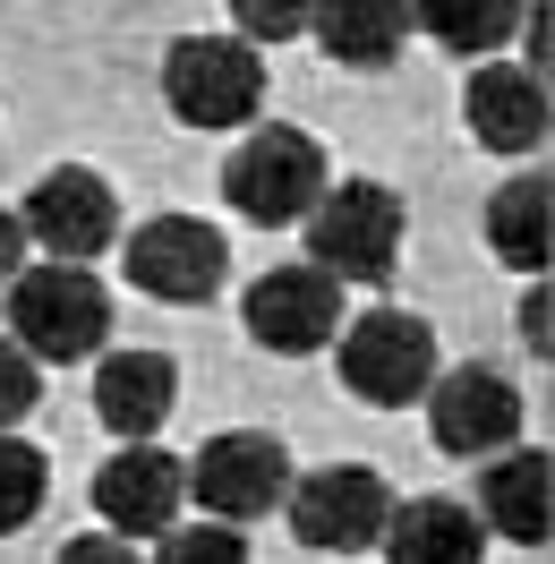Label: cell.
<instances>
[{"mask_svg":"<svg viewBox=\"0 0 555 564\" xmlns=\"http://www.w3.org/2000/svg\"><path fill=\"white\" fill-rule=\"evenodd\" d=\"M179 496H197L206 522H222V530L257 522V513H274L291 496V454L265 427H222V436L197 445V462H179Z\"/></svg>","mask_w":555,"mask_h":564,"instance_id":"5","label":"cell"},{"mask_svg":"<svg viewBox=\"0 0 555 564\" xmlns=\"http://www.w3.org/2000/svg\"><path fill=\"white\" fill-rule=\"evenodd\" d=\"M291 530H300V547L316 556H359V547H377L384 522H393V488H384L368 462H325L308 479H291Z\"/></svg>","mask_w":555,"mask_h":564,"instance_id":"7","label":"cell"},{"mask_svg":"<svg viewBox=\"0 0 555 564\" xmlns=\"http://www.w3.org/2000/svg\"><path fill=\"white\" fill-rule=\"evenodd\" d=\"M555 470L538 445H504V454L479 470V530L496 539H521V547H547V522H555Z\"/></svg>","mask_w":555,"mask_h":564,"instance_id":"14","label":"cell"},{"mask_svg":"<svg viewBox=\"0 0 555 564\" xmlns=\"http://www.w3.org/2000/svg\"><path fill=\"white\" fill-rule=\"evenodd\" d=\"M154 564H248V539L222 522H197V530H163Z\"/></svg>","mask_w":555,"mask_h":564,"instance_id":"21","label":"cell"},{"mask_svg":"<svg viewBox=\"0 0 555 564\" xmlns=\"http://www.w3.org/2000/svg\"><path fill=\"white\" fill-rule=\"evenodd\" d=\"M487 248L504 265H521V274L547 265V172H521L487 197Z\"/></svg>","mask_w":555,"mask_h":564,"instance_id":"18","label":"cell"},{"mask_svg":"<svg viewBox=\"0 0 555 564\" xmlns=\"http://www.w3.org/2000/svg\"><path fill=\"white\" fill-rule=\"evenodd\" d=\"M377 547L384 564H487V530L453 496H411V505H393Z\"/></svg>","mask_w":555,"mask_h":564,"instance_id":"15","label":"cell"},{"mask_svg":"<svg viewBox=\"0 0 555 564\" xmlns=\"http://www.w3.org/2000/svg\"><path fill=\"white\" fill-rule=\"evenodd\" d=\"M308 265L334 282H384L402 265V197L377 188V180L325 188L308 214Z\"/></svg>","mask_w":555,"mask_h":564,"instance_id":"3","label":"cell"},{"mask_svg":"<svg viewBox=\"0 0 555 564\" xmlns=\"http://www.w3.org/2000/svg\"><path fill=\"white\" fill-rule=\"evenodd\" d=\"M521 334H530V351H547V291L521 300Z\"/></svg>","mask_w":555,"mask_h":564,"instance_id":"26","label":"cell"},{"mask_svg":"<svg viewBox=\"0 0 555 564\" xmlns=\"http://www.w3.org/2000/svg\"><path fill=\"white\" fill-rule=\"evenodd\" d=\"M61 564H145L129 539H111V530H86V539H69L61 547Z\"/></svg>","mask_w":555,"mask_h":564,"instance_id":"23","label":"cell"},{"mask_svg":"<svg viewBox=\"0 0 555 564\" xmlns=\"http://www.w3.org/2000/svg\"><path fill=\"white\" fill-rule=\"evenodd\" d=\"M35 505H43V454L26 436H0V539L35 522Z\"/></svg>","mask_w":555,"mask_h":564,"instance_id":"20","label":"cell"},{"mask_svg":"<svg viewBox=\"0 0 555 564\" xmlns=\"http://www.w3.org/2000/svg\"><path fill=\"white\" fill-rule=\"evenodd\" d=\"M470 129H479V145H496V154H530V145L547 138V86H538V69L487 61V69L470 77Z\"/></svg>","mask_w":555,"mask_h":564,"instance_id":"16","label":"cell"},{"mask_svg":"<svg viewBox=\"0 0 555 564\" xmlns=\"http://www.w3.org/2000/svg\"><path fill=\"white\" fill-rule=\"evenodd\" d=\"M231 18H240V35H291V26H308V9H257V0H240Z\"/></svg>","mask_w":555,"mask_h":564,"instance_id":"24","label":"cell"},{"mask_svg":"<svg viewBox=\"0 0 555 564\" xmlns=\"http://www.w3.org/2000/svg\"><path fill=\"white\" fill-rule=\"evenodd\" d=\"M163 104L188 129H248L265 104V61L240 35H179L163 52Z\"/></svg>","mask_w":555,"mask_h":564,"instance_id":"4","label":"cell"},{"mask_svg":"<svg viewBox=\"0 0 555 564\" xmlns=\"http://www.w3.org/2000/svg\"><path fill=\"white\" fill-rule=\"evenodd\" d=\"M120 265H129V282H138L145 300L197 308V300H214V291H222L231 248H222V231H214V223H197V214H154V223H138V231H129Z\"/></svg>","mask_w":555,"mask_h":564,"instance_id":"8","label":"cell"},{"mask_svg":"<svg viewBox=\"0 0 555 564\" xmlns=\"http://www.w3.org/2000/svg\"><path fill=\"white\" fill-rule=\"evenodd\" d=\"M248 343H265L282 359H308L342 334V282L316 274V265H274V274L248 282Z\"/></svg>","mask_w":555,"mask_h":564,"instance_id":"10","label":"cell"},{"mask_svg":"<svg viewBox=\"0 0 555 564\" xmlns=\"http://www.w3.org/2000/svg\"><path fill=\"white\" fill-rule=\"evenodd\" d=\"M35 393H43V368H35L26 351H18L9 334H0V436L26 420V411H35Z\"/></svg>","mask_w":555,"mask_h":564,"instance_id":"22","label":"cell"},{"mask_svg":"<svg viewBox=\"0 0 555 564\" xmlns=\"http://www.w3.org/2000/svg\"><path fill=\"white\" fill-rule=\"evenodd\" d=\"M411 26H427V35L445 43V52H496V43L521 26V9L513 0H427V9H411Z\"/></svg>","mask_w":555,"mask_h":564,"instance_id":"19","label":"cell"},{"mask_svg":"<svg viewBox=\"0 0 555 564\" xmlns=\"http://www.w3.org/2000/svg\"><path fill=\"white\" fill-rule=\"evenodd\" d=\"M222 197L231 214H248L257 231H282V223H308L316 197H325V145L308 129H248L222 163Z\"/></svg>","mask_w":555,"mask_h":564,"instance_id":"2","label":"cell"},{"mask_svg":"<svg viewBox=\"0 0 555 564\" xmlns=\"http://www.w3.org/2000/svg\"><path fill=\"white\" fill-rule=\"evenodd\" d=\"M342 386L359 393V402H377V411H402V402H427V386H436V334H427V317H411V308H368V317H350L342 334Z\"/></svg>","mask_w":555,"mask_h":564,"instance_id":"6","label":"cell"},{"mask_svg":"<svg viewBox=\"0 0 555 564\" xmlns=\"http://www.w3.org/2000/svg\"><path fill=\"white\" fill-rule=\"evenodd\" d=\"M179 402V368L163 351H111L104 368H95V420L120 436V445H145L154 427L172 420Z\"/></svg>","mask_w":555,"mask_h":564,"instance_id":"13","label":"cell"},{"mask_svg":"<svg viewBox=\"0 0 555 564\" xmlns=\"http://www.w3.org/2000/svg\"><path fill=\"white\" fill-rule=\"evenodd\" d=\"M95 513L111 522V539H145V530H172L179 513V462L163 445H120L95 470Z\"/></svg>","mask_w":555,"mask_h":564,"instance_id":"12","label":"cell"},{"mask_svg":"<svg viewBox=\"0 0 555 564\" xmlns=\"http://www.w3.org/2000/svg\"><path fill=\"white\" fill-rule=\"evenodd\" d=\"M18 231L43 248V265H86V257H104L120 240V206H111V188L86 163H61V172H43L26 188Z\"/></svg>","mask_w":555,"mask_h":564,"instance_id":"9","label":"cell"},{"mask_svg":"<svg viewBox=\"0 0 555 564\" xmlns=\"http://www.w3.org/2000/svg\"><path fill=\"white\" fill-rule=\"evenodd\" d=\"M427 436L445 445V454H504L521 436V393L504 368H445L436 386H427Z\"/></svg>","mask_w":555,"mask_h":564,"instance_id":"11","label":"cell"},{"mask_svg":"<svg viewBox=\"0 0 555 564\" xmlns=\"http://www.w3.org/2000/svg\"><path fill=\"white\" fill-rule=\"evenodd\" d=\"M308 26L334 61L384 69V61L402 52V35H411V9H393V0H325V9H308Z\"/></svg>","mask_w":555,"mask_h":564,"instance_id":"17","label":"cell"},{"mask_svg":"<svg viewBox=\"0 0 555 564\" xmlns=\"http://www.w3.org/2000/svg\"><path fill=\"white\" fill-rule=\"evenodd\" d=\"M18 257H26V231H18V214L0 206V282H18Z\"/></svg>","mask_w":555,"mask_h":564,"instance_id":"25","label":"cell"},{"mask_svg":"<svg viewBox=\"0 0 555 564\" xmlns=\"http://www.w3.org/2000/svg\"><path fill=\"white\" fill-rule=\"evenodd\" d=\"M111 334V291L86 265H26L9 282V343L35 359V368H69L95 359Z\"/></svg>","mask_w":555,"mask_h":564,"instance_id":"1","label":"cell"}]
</instances>
